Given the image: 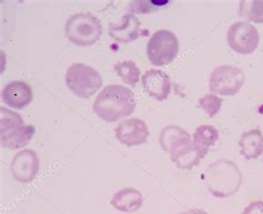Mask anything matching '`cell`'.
I'll return each mask as SVG.
<instances>
[{
  "label": "cell",
  "mask_w": 263,
  "mask_h": 214,
  "mask_svg": "<svg viewBox=\"0 0 263 214\" xmlns=\"http://www.w3.org/2000/svg\"><path fill=\"white\" fill-rule=\"evenodd\" d=\"M92 109L101 120L116 122L134 113L136 96L127 87L110 85L103 88L97 95Z\"/></svg>",
  "instance_id": "cell-1"
},
{
  "label": "cell",
  "mask_w": 263,
  "mask_h": 214,
  "mask_svg": "<svg viewBox=\"0 0 263 214\" xmlns=\"http://www.w3.org/2000/svg\"><path fill=\"white\" fill-rule=\"evenodd\" d=\"M204 183L216 198H229L235 194L242 183L239 167L227 159H219L208 165L203 173Z\"/></svg>",
  "instance_id": "cell-2"
},
{
  "label": "cell",
  "mask_w": 263,
  "mask_h": 214,
  "mask_svg": "<svg viewBox=\"0 0 263 214\" xmlns=\"http://www.w3.org/2000/svg\"><path fill=\"white\" fill-rule=\"evenodd\" d=\"M34 134V127L25 124L19 113L0 107V138L2 147L15 150L26 147Z\"/></svg>",
  "instance_id": "cell-3"
},
{
  "label": "cell",
  "mask_w": 263,
  "mask_h": 214,
  "mask_svg": "<svg viewBox=\"0 0 263 214\" xmlns=\"http://www.w3.org/2000/svg\"><path fill=\"white\" fill-rule=\"evenodd\" d=\"M100 20L90 12H79L69 17L65 25L66 37L79 47H89L101 37Z\"/></svg>",
  "instance_id": "cell-4"
},
{
  "label": "cell",
  "mask_w": 263,
  "mask_h": 214,
  "mask_svg": "<svg viewBox=\"0 0 263 214\" xmlns=\"http://www.w3.org/2000/svg\"><path fill=\"white\" fill-rule=\"evenodd\" d=\"M66 85L73 94L88 99L102 86V77L95 68L81 62H76L67 69Z\"/></svg>",
  "instance_id": "cell-5"
},
{
  "label": "cell",
  "mask_w": 263,
  "mask_h": 214,
  "mask_svg": "<svg viewBox=\"0 0 263 214\" xmlns=\"http://www.w3.org/2000/svg\"><path fill=\"white\" fill-rule=\"evenodd\" d=\"M180 49L179 40L170 30H158L150 37L147 56L154 66H168L177 58Z\"/></svg>",
  "instance_id": "cell-6"
},
{
  "label": "cell",
  "mask_w": 263,
  "mask_h": 214,
  "mask_svg": "<svg viewBox=\"0 0 263 214\" xmlns=\"http://www.w3.org/2000/svg\"><path fill=\"white\" fill-rule=\"evenodd\" d=\"M246 81V74L240 68L230 65L217 67L209 80V89L221 95L237 94Z\"/></svg>",
  "instance_id": "cell-7"
},
{
  "label": "cell",
  "mask_w": 263,
  "mask_h": 214,
  "mask_svg": "<svg viewBox=\"0 0 263 214\" xmlns=\"http://www.w3.org/2000/svg\"><path fill=\"white\" fill-rule=\"evenodd\" d=\"M228 45L240 54H251L257 50L260 36L257 28L247 22H238L231 25L227 33Z\"/></svg>",
  "instance_id": "cell-8"
},
{
  "label": "cell",
  "mask_w": 263,
  "mask_h": 214,
  "mask_svg": "<svg viewBox=\"0 0 263 214\" xmlns=\"http://www.w3.org/2000/svg\"><path fill=\"white\" fill-rule=\"evenodd\" d=\"M116 138L127 147H137L148 141L150 131L147 123L141 119H127L121 121L115 129Z\"/></svg>",
  "instance_id": "cell-9"
},
{
  "label": "cell",
  "mask_w": 263,
  "mask_h": 214,
  "mask_svg": "<svg viewBox=\"0 0 263 214\" xmlns=\"http://www.w3.org/2000/svg\"><path fill=\"white\" fill-rule=\"evenodd\" d=\"M39 158L33 150L26 149L16 153L10 164V172L15 180L22 183L31 182L39 171Z\"/></svg>",
  "instance_id": "cell-10"
},
{
  "label": "cell",
  "mask_w": 263,
  "mask_h": 214,
  "mask_svg": "<svg viewBox=\"0 0 263 214\" xmlns=\"http://www.w3.org/2000/svg\"><path fill=\"white\" fill-rule=\"evenodd\" d=\"M147 31L142 30L141 23L133 13H126L118 24H110L109 34L117 43L129 44L140 38Z\"/></svg>",
  "instance_id": "cell-11"
},
{
  "label": "cell",
  "mask_w": 263,
  "mask_h": 214,
  "mask_svg": "<svg viewBox=\"0 0 263 214\" xmlns=\"http://www.w3.org/2000/svg\"><path fill=\"white\" fill-rule=\"evenodd\" d=\"M144 91L158 101L167 100L171 92V80L169 75L158 69H150L142 75Z\"/></svg>",
  "instance_id": "cell-12"
},
{
  "label": "cell",
  "mask_w": 263,
  "mask_h": 214,
  "mask_svg": "<svg viewBox=\"0 0 263 214\" xmlns=\"http://www.w3.org/2000/svg\"><path fill=\"white\" fill-rule=\"evenodd\" d=\"M3 101L12 109H24L33 99L31 87L25 81L16 80L7 84L3 89Z\"/></svg>",
  "instance_id": "cell-13"
},
{
  "label": "cell",
  "mask_w": 263,
  "mask_h": 214,
  "mask_svg": "<svg viewBox=\"0 0 263 214\" xmlns=\"http://www.w3.org/2000/svg\"><path fill=\"white\" fill-rule=\"evenodd\" d=\"M159 143L163 151L168 153H174L191 143V137L184 129L178 126H168L162 129Z\"/></svg>",
  "instance_id": "cell-14"
},
{
  "label": "cell",
  "mask_w": 263,
  "mask_h": 214,
  "mask_svg": "<svg viewBox=\"0 0 263 214\" xmlns=\"http://www.w3.org/2000/svg\"><path fill=\"white\" fill-rule=\"evenodd\" d=\"M143 198L141 192L135 188H124L118 191L111 199V205L121 212L131 213L141 208Z\"/></svg>",
  "instance_id": "cell-15"
},
{
  "label": "cell",
  "mask_w": 263,
  "mask_h": 214,
  "mask_svg": "<svg viewBox=\"0 0 263 214\" xmlns=\"http://www.w3.org/2000/svg\"><path fill=\"white\" fill-rule=\"evenodd\" d=\"M208 153L206 150L197 148L195 144H188L181 149H179L176 152L170 154L171 161L176 163L180 170H189L201 161V159Z\"/></svg>",
  "instance_id": "cell-16"
},
{
  "label": "cell",
  "mask_w": 263,
  "mask_h": 214,
  "mask_svg": "<svg viewBox=\"0 0 263 214\" xmlns=\"http://www.w3.org/2000/svg\"><path fill=\"white\" fill-rule=\"evenodd\" d=\"M240 153L247 160L257 159L263 153V134L260 130L254 129L241 135L239 140Z\"/></svg>",
  "instance_id": "cell-17"
},
{
  "label": "cell",
  "mask_w": 263,
  "mask_h": 214,
  "mask_svg": "<svg viewBox=\"0 0 263 214\" xmlns=\"http://www.w3.org/2000/svg\"><path fill=\"white\" fill-rule=\"evenodd\" d=\"M219 139V132L218 130L209 126V124H203L196 129L195 133H193V144L199 149L202 150H209L210 147L214 146Z\"/></svg>",
  "instance_id": "cell-18"
},
{
  "label": "cell",
  "mask_w": 263,
  "mask_h": 214,
  "mask_svg": "<svg viewBox=\"0 0 263 214\" xmlns=\"http://www.w3.org/2000/svg\"><path fill=\"white\" fill-rule=\"evenodd\" d=\"M116 73L119 75L124 84L135 87L140 78V69L134 61H119L114 67Z\"/></svg>",
  "instance_id": "cell-19"
},
{
  "label": "cell",
  "mask_w": 263,
  "mask_h": 214,
  "mask_svg": "<svg viewBox=\"0 0 263 214\" xmlns=\"http://www.w3.org/2000/svg\"><path fill=\"white\" fill-rule=\"evenodd\" d=\"M239 12L242 18L263 24V2H241Z\"/></svg>",
  "instance_id": "cell-20"
},
{
  "label": "cell",
  "mask_w": 263,
  "mask_h": 214,
  "mask_svg": "<svg viewBox=\"0 0 263 214\" xmlns=\"http://www.w3.org/2000/svg\"><path fill=\"white\" fill-rule=\"evenodd\" d=\"M199 105L204 110L205 113L209 115L210 118H213V116L221 110L222 99L219 98V96L216 94H206L199 100Z\"/></svg>",
  "instance_id": "cell-21"
},
{
  "label": "cell",
  "mask_w": 263,
  "mask_h": 214,
  "mask_svg": "<svg viewBox=\"0 0 263 214\" xmlns=\"http://www.w3.org/2000/svg\"><path fill=\"white\" fill-rule=\"evenodd\" d=\"M242 214H263V201H254L247 205Z\"/></svg>",
  "instance_id": "cell-22"
},
{
  "label": "cell",
  "mask_w": 263,
  "mask_h": 214,
  "mask_svg": "<svg viewBox=\"0 0 263 214\" xmlns=\"http://www.w3.org/2000/svg\"><path fill=\"white\" fill-rule=\"evenodd\" d=\"M179 214H208V213L201 209H191V210H186L182 213H179Z\"/></svg>",
  "instance_id": "cell-23"
}]
</instances>
